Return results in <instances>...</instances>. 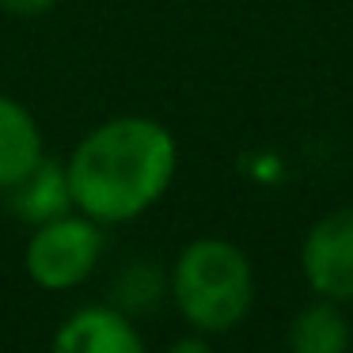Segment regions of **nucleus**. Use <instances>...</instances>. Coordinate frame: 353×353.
Instances as JSON below:
<instances>
[{"mask_svg":"<svg viewBox=\"0 0 353 353\" xmlns=\"http://www.w3.org/2000/svg\"><path fill=\"white\" fill-rule=\"evenodd\" d=\"M179 171L171 130L145 114H118L84 133L65 163L72 209L95 224H125L168 194Z\"/></svg>","mask_w":353,"mask_h":353,"instance_id":"f257e3e1","label":"nucleus"},{"mask_svg":"<svg viewBox=\"0 0 353 353\" xmlns=\"http://www.w3.org/2000/svg\"><path fill=\"white\" fill-rule=\"evenodd\" d=\"M168 292L175 312L198 334H224L254 307V266L239 243L201 236L179 251L168 274Z\"/></svg>","mask_w":353,"mask_h":353,"instance_id":"f03ea898","label":"nucleus"},{"mask_svg":"<svg viewBox=\"0 0 353 353\" xmlns=\"http://www.w3.org/2000/svg\"><path fill=\"white\" fill-rule=\"evenodd\" d=\"M103 259V224L84 213H61L31 228L23 247V270L39 289L69 292L95 274Z\"/></svg>","mask_w":353,"mask_h":353,"instance_id":"7ed1b4c3","label":"nucleus"},{"mask_svg":"<svg viewBox=\"0 0 353 353\" xmlns=\"http://www.w3.org/2000/svg\"><path fill=\"white\" fill-rule=\"evenodd\" d=\"M300 270L315 296L350 304L353 300V201L323 213L300 247Z\"/></svg>","mask_w":353,"mask_h":353,"instance_id":"20e7f679","label":"nucleus"},{"mask_svg":"<svg viewBox=\"0 0 353 353\" xmlns=\"http://www.w3.org/2000/svg\"><path fill=\"white\" fill-rule=\"evenodd\" d=\"M50 353H148V345L122 307L84 304L57 323Z\"/></svg>","mask_w":353,"mask_h":353,"instance_id":"39448f33","label":"nucleus"},{"mask_svg":"<svg viewBox=\"0 0 353 353\" xmlns=\"http://www.w3.org/2000/svg\"><path fill=\"white\" fill-rule=\"evenodd\" d=\"M46 160L42 130L34 114L12 95H0V190H12Z\"/></svg>","mask_w":353,"mask_h":353,"instance_id":"423d86ee","label":"nucleus"},{"mask_svg":"<svg viewBox=\"0 0 353 353\" xmlns=\"http://www.w3.org/2000/svg\"><path fill=\"white\" fill-rule=\"evenodd\" d=\"M285 345H289V353H350L353 323L338 300L315 296L312 304H304L292 315Z\"/></svg>","mask_w":353,"mask_h":353,"instance_id":"0eeeda50","label":"nucleus"},{"mask_svg":"<svg viewBox=\"0 0 353 353\" xmlns=\"http://www.w3.org/2000/svg\"><path fill=\"white\" fill-rule=\"evenodd\" d=\"M16 209L19 221L34 224L54 221V216L69 213L72 209V194H69V179H65V168H57L54 160H42L31 175H23L12 190H4Z\"/></svg>","mask_w":353,"mask_h":353,"instance_id":"6e6552de","label":"nucleus"},{"mask_svg":"<svg viewBox=\"0 0 353 353\" xmlns=\"http://www.w3.org/2000/svg\"><path fill=\"white\" fill-rule=\"evenodd\" d=\"M168 289V277L160 274L156 266L148 262H133L118 274V285H114V307H122L125 315H141L160 300V292Z\"/></svg>","mask_w":353,"mask_h":353,"instance_id":"1a4fd4ad","label":"nucleus"},{"mask_svg":"<svg viewBox=\"0 0 353 353\" xmlns=\"http://www.w3.org/2000/svg\"><path fill=\"white\" fill-rule=\"evenodd\" d=\"M57 0H0V12L8 16H19V19H34V16H46Z\"/></svg>","mask_w":353,"mask_h":353,"instance_id":"9d476101","label":"nucleus"},{"mask_svg":"<svg viewBox=\"0 0 353 353\" xmlns=\"http://www.w3.org/2000/svg\"><path fill=\"white\" fill-rule=\"evenodd\" d=\"M163 353H216V350L205 342V334H186V338H175Z\"/></svg>","mask_w":353,"mask_h":353,"instance_id":"9b49d317","label":"nucleus"}]
</instances>
